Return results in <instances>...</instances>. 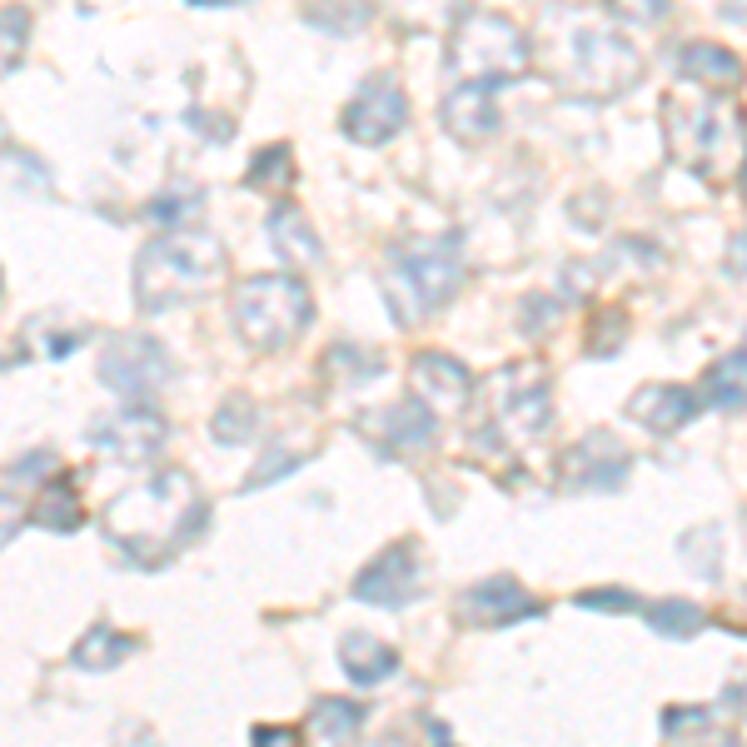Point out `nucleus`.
I'll list each match as a JSON object with an SVG mask.
<instances>
[{
  "label": "nucleus",
  "mask_w": 747,
  "mask_h": 747,
  "mask_svg": "<svg viewBox=\"0 0 747 747\" xmlns=\"http://www.w3.org/2000/svg\"><path fill=\"white\" fill-rule=\"evenodd\" d=\"M369 0H309L304 5V21L319 25V31H335V35H354L369 25Z\"/></svg>",
  "instance_id": "a878e982"
},
{
  "label": "nucleus",
  "mask_w": 747,
  "mask_h": 747,
  "mask_svg": "<svg viewBox=\"0 0 747 747\" xmlns=\"http://www.w3.org/2000/svg\"><path fill=\"white\" fill-rule=\"evenodd\" d=\"M643 80V55L633 50L618 31L603 25H578L568 35V66H564V86L584 100H618L629 95Z\"/></svg>",
  "instance_id": "423d86ee"
},
{
  "label": "nucleus",
  "mask_w": 747,
  "mask_h": 747,
  "mask_svg": "<svg viewBox=\"0 0 747 747\" xmlns=\"http://www.w3.org/2000/svg\"><path fill=\"white\" fill-rule=\"evenodd\" d=\"M603 5L623 25H658L668 15V0H603Z\"/></svg>",
  "instance_id": "2f4dec72"
},
{
  "label": "nucleus",
  "mask_w": 747,
  "mask_h": 747,
  "mask_svg": "<svg viewBox=\"0 0 747 747\" xmlns=\"http://www.w3.org/2000/svg\"><path fill=\"white\" fill-rule=\"evenodd\" d=\"M294 468H299V454H290V449H270V454L260 459V468L245 478V488H264V484H274V478L294 474Z\"/></svg>",
  "instance_id": "f704fd0d"
},
{
  "label": "nucleus",
  "mask_w": 747,
  "mask_h": 747,
  "mask_svg": "<svg viewBox=\"0 0 747 747\" xmlns=\"http://www.w3.org/2000/svg\"><path fill=\"white\" fill-rule=\"evenodd\" d=\"M165 439H170V423H165L155 409H145L140 399L90 429V444H95L105 459H115V464H150V459L165 449Z\"/></svg>",
  "instance_id": "9b49d317"
},
{
  "label": "nucleus",
  "mask_w": 747,
  "mask_h": 747,
  "mask_svg": "<svg viewBox=\"0 0 747 747\" xmlns=\"http://www.w3.org/2000/svg\"><path fill=\"white\" fill-rule=\"evenodd\" d=\"M55 474V454L50 449H31V454H21L11 464V474H5V488L15 484H35V478H50Z\"/></svg>",
  "instance_id": "473e14b6"
},
{
  "label": "nucleus",
  "mask_w": 747,
  "mask_h": 747,
  "mask_svg": "<svg viewBox=\"0 0 747 747\" xmlns=\"http://www.w3.org/2000/svg\"><path fill=\"white\" fill-rule=\"evenodd\" d=\"M290 737H299L294 727H254V743H290Z\"/></svg>",
  "instance_id": "4c0bfd02"
},
{
  "label": "nucleus",
  "mask_w": 747,
  "mask_h": 747,
  "mask_svg": "<svg viewBox=\"0 0 747 747\" xmlns=\"http://www.w3.org/2000/svg\"><path fill=\"white\" fill-rule=\"evenodd\" d=\"M359 727H364V703H349V698H319L309 713V733L319 743H349Z\"/></svg>",
  "instance_id": "393cba45"
},
{
  "label": "nucleus",
  "mask_w": 747,
  "mask_h": 747,
  "mask_svg": "<svg viewBox=\"0 0 747 747\" xmlns=\"http://www.w3.org/2000/svg\"><path fill=\"white\" fill-rule=\"evenodd\" d=\"M364 429L380 439L384 449H394V454H419V449L433 444V433H439V423H433V409L414 394V399L404 404H389V409L369 414Z\"/></svg>",
  "instance_id": "f3484780"
},
{
  "label": "nucleus",
  "mask_w": 747,
  "mask_h": 747,
  "mask_svg": "<svg viewBox=\"0 0 747 747\" xmlns=\"http://www.w3.org/2000/svg\"><path fill=\"white\" fill-rule=\"evenodd\" d=\"M100 529H105V539L115 543L131 564L160 568L205 529V503H200L195 478L184 474V468H160V474L145 478L140 488L120 494L115 503L100 513Z\"/></svg>",
  "instance_id": "f257e3e1"
},
{
  "label": "nucleus",
  "mask_w": 747,
  "mask_h": 747,
  "mask_svg": "<svg viewBox=\"0 0 747 747\" xmlns=\"http://www.w3.org/2000/svg\"><path fill=\"white\" fill-rule=\"evenodd\" d=\"M698 409H703V394H693L688 384H643L623 414L648 433H678L682 423H693Z\"/></svg>",
  "instance_id": "dca6fc26"
},
{
  "label": "nucleus",
  "mask_w": 747,
  "mask_h": 747,
  "mask_svg": "<svg viewBox=\"0 0 747 747\" xmlns=\"http://www.w3.org/2000/svg\"><path fill=\"white\" fill-rule=\"evenodd\" d=\"M329 369H344L349 380H359V374H374V369H384L374 354H359L354 344H339V349H329V359H325Z\"/></svg>",
  "instance_id": "e433bc0d"
},
{
  "label": "nucleus",
  "mask_w": 747,
  "mask_h": 747,
  "mask_svg": "<svg viewBox=\"0 0 747 747\" xmlns=\"http://www.w3.org/2000/svg\"><path fill=\"white\" fill-rule=\"evenodd\" d=\"M419 588H423V564L409 539L389 543V548L354 578V598L359 603H374V608H404L419 598Z\"/></svg>",
  "instance_id": "ddd939ff"
},
{
  "label": "nucleus",
  "mask_w": 747,
  "mask_h": 747,
  "mask_svg": "<svg viewBox=\"0 0 747 747\" xmlns=\"http://www.w3.org/2000/svg\"><path fill=\"white\" fill-rule=\"evenodd\" d=\"M733 270H743V274H747V235H737V239H733Z\"/></svg>",
  "instance_id": "ea45409f"
},
{
  "label": "nucleus",
  "mask_w": 747,
  "mask_h": 747,
  "mask_svg": "<svg viewBox=\"0 0 747 747\" xmlns=\"http://www.w3.org/2000/svg\"><path fill=\"white\" fill-rule=\"evenodd\" d=\"M225 274V245L210 229L174 225L140 249L135 260V304L145 315H165L174 304L210 294Z\"/></svg>",
  "instance_id": "f03ea898"
},
{
  "label": "nucleus",
  "mask_w": 747,
  "mask_h": 747,
  "mask_svg": "<svg viewBox=\"0 0 747 747\" xmlns=\"http://www.w3.org/2000/svg\"><path fill=\"white\" fill-rule=\"evenodd\" d=\"M174 380V359L150 335H115L100 349V384L120 399H150Z\"/></svg>",
  "instance_id": "1a4fd4ad"
},
{
  "label": "nucleus",
  "mask_w": 747,
  "mask_h": 747,
  "mask_svg": "<svg viewBox=\"0 0 747 747\" xmlns=\"http://www.w3.org/2000/svg\"><path fill=\"white\" fill-rule=\"evenodd\" d=\"M449 66L464 80H519L529 70V41L503 15H468L449 41Z\"/></svg>",
  "instance_id": "0eeeda50"
},
{
  "label": "nucleus",
  "mask_w": 747,
  "mask_h": 747,
  "mask_svg": "<svg viewBox=\"0 0 747 747\" xmlns=\"http://www.w3.org/2000/svg\"><path fill=\"white\" fill-rule=\"evenodd\" d=\"M25 35H31V15H25L21 5H5V70L21 66Z\"/></svg>",
  "instance_id": "c9c22d12"
},
{
  "label": "nucleus",
  "mask_w": 747,
  "mask_h": 747,
  "mask_svg": "<svg viewBox=\"0 0 747 747\" xmlns=\"http://www.w3.org/2000/svg\"><path fill=\"white\" fill-rule=\"evenodd\" d=\"M663 733H668L672 743H678L682 733H708V737H723V727L713 723V713H708V708H668V713H663Z\"/></svg>",
  "instance_id": "7c9ffc66"
},
{
  "label": "nucleus",
  "mask_w": 747,
  "mask_h": 747,
  "mask_svg": "<svg viewBox=\"0 0 747 747\" xmlns=\"http://www.w3.org/2000/svg\"><path fill=\"white\" fill-rule=\"evenodd\" d=\"M464 284V260H459L454 239H429V245H409L394 254L384 270V294L394 304V319L414 325V319L444 309Z\"/></svg>",
  "instance_id": "20e7f679"
},
{
  "label": "nucleus",
  "mask_w": 747,
  "mask_h": 747,
  "mask_svg": "<svg viewBox=\"0 0 747 747\" xmlns=\"http://www.w3.org/2000/svg\"><path fill=\"white\" fill-rule=\"evenodd\" d=\"M254 423H260V409H254L245 394H229L215 409L210 433H215V444H249V439H254Z\"/></svg>",
  "instance_id": "cd10ccee"
},
{
  "label": "nucleus",
  "mask_w": 747,
  "mask_h": 747,
  "mask_svg": "<svg viewBox=\"0 0 747 747\" xmlns=\"http://www.w3.org/2000/svg\"><path fill=\"white\" fill-rule=\"evenodd\" d=\"M140 648L135 638H125V633H115L110 623H95V629L86 633V638L70 648V663H76L80 672H105V668H120V663L131 658V653Z\"/></svg>",
  "instance_id": "4be33fe9"
},
{
  "label": "nucleus",
  "mask_w": 747,
  "mask_h": 747,
  "mask_svg": "<svg viewBox=\"0 0 747 747\" xmlns=\"http://www.w3.org/2000/svg\"><path fill=\"white\" fill-rule=\"evenodd\" d=\"M290 180H294L290 145H264V150L254 155V165H249V174H245L249 190H284Z\"/></svg>",
  "instance_id": "c85d7f7f"
},
{
  "label": "nucleus",
  "mask_w": 747,
  "mask_h": 747,
  "mask_svg": "<svg viewBox=\"0 0 747 747\" xmlns=\"http://www.w3.org/2000/svg\"><path fill=\"white\" fill-rule=\"evenodd\" d=\"M574 603L598 608V613H633V608H638V593H629V588H588V593H578Z\"/></svg>",
  "instance_id": "72a5a7b5"
},
{
  "label": "nucleus",
  "mask_w": 747,
  "mask_h": 747,
  "mask_svg": "<svg viewBox=\"0 0 747 747\" xmlns=\"http://www.w3.org/2000/svg\"><path fill=\"white\" fill-rule=\"evenodd\" d=\"M678 70L698 86H713V90H737L743 86V60H737L727 45L713 41H693L678 50Z\"/></svg>",
  "instance_id": "412c9836"
},
{
  "label": "nucleus",
  "mask_w": 747,
  "mask_h": 747,
  "mask_svg": "<svg viewBox=\"0 0 747 747\" xmlns=\"http://www.w3.org/2000/svg\"><path fill=\"white\" fill-rule=\"evenodd\" d=\"M623 478H629V449L603 429L584 433L564 454V488H578V494H593L598 488L603 494V488H618Z\"/></svg>",
  "instance_id": "4468645a"
},
{
  "label": "nucleus",
  "mask_w": 747,
  "mask_h": 747,
  "mask_svg": "<svg viewBox=\"0 0 747 747\" xmlns=\"http://www.w3.org/2000/svg\"><path fill=\"white\" fill-rule=\"evenodd\" d=\"M200 205H205V195H200L195 184L190 190H174V195H160V200H150L145 205V215L150 219H160V225H195V215H200Z\"/></svg>",
  "instance_id": "c756f323"
},
{
  "label": "nucleus",
  "mask_w": 747,
  "mask_h": 747,
  "mask_svg": "<svg viewBox=\"0 0 747 747\" xmlns=\"http://www.w3.org/2000/svg\"><path fill=\"white\" fill-rule=\"evenodd\" d=\"M488 423L509 444H529L548 429V374H543V364H509L488 384Z\"/></svg>",
  "instance_id": "6e6552de"
},
{
  "label": "nucleus",
  "mask_w": 747,
  "mask_h": 747,
  "mask_svg": "<svg viewBox=\"0 0 747 747\" xmlns=\"http://www.w3.org/2000/svg\"><path fill=\"white\" fill-rule=\"evenodd\" d=\"M235 325L245 335V344L254 349H284L309 329L315 304L294 274H254L235 290Z\"/></svg>",
  "instance_id": "39448f33"
},
{
  "label": "nucleus",
  "mask_w": 747,
  "mask_h": 747,
  "mask_svg": "<svg viewBox=\"0 0 747 747\" xmlns=\"http://www.w3.org/2000/svg\"><path fill=\"white\" fill-rule=\"evenodd\" d=\"M339 663H344L349 682H359V688L389 682L394 672H399V653H394L389 643H380L374 633H344V643H339Z\"/></svg>",
  "instance_id": "aec40b11"
},
{
  "label": "nucleus",
  "mask_w": 747,
  "mask_h": 747,
  "mask_svg": "<svg viewBox=\"0 0 747 747\" xmlns=\"http://www.w3.org/2000/svg\"><path fill=\"white\" fill-rule=\"evenodd\" d=\"M727 708L747 717V682H733V688H727Z\"/></svg>",
  "instance_id": "58836bf2"
},
{
  "label": "nucleus",
  "mask_w": 747,
  "mask_h": 747,
  "mask_svg": "<svg viewBox=\"0 0 747 747\" xmlns=\"http://www.w3.org/2000/svg\"><path fill=\"white\" fill-rule=\"evenodd\" d=\"M31 523L35 529H50V533H76L86 523V509H80V498L70 484H45L41 498H35L31 509Z\"/></svg>",
  "instance_id": "b1692460"
},
{
  "label": "nucleus",
  "mask_w": 747,
  "mask_h": 747,
  "mask_svg": "<svg viewBox=\"0 0 747 747\" xmlns=\"http://www.w3.org/2000/svg\"><path fill=\"white\" fill-rule=\"evenodd\" d=\"M190 5H245V0H190Z\"/></svg>",
  "instance_id": "a19ab883"
},
{
  "label": "nucleus",
  "mask_w": 747,
  "mask_h": 747,
  "mask_svg": "<svg viewBox=\"0 0 747 747\" xmlns=\"http://www.w3.org/2000/svg\"><path fill=\"white\" fill-rule=\"evenodd\" d=\"M414 394L429 404L433 414H454L474 399V374L449 354H419L414 359Z\"/></svg>",
  "instance_id": "a211bd4d"
},
{
  "label": "nucleus",
  "mask_w": 747,
  "mask_h": 747,
  "mask_svg": "<svg viewBox=\"0 0 747 747\" xmlns=\"http://www.w3.org/2000/svg\"><path fill=\"white\" fill-rule=\"evenodd\" d=\"M703 404H713V409H737V404H747V349H733V354H723L713 369L703 374Z\"/></svg>",
  "instance_id": "5701e85b"
},
{
  "label": "nucleus",
  "mask_w": 747,
  "mask_h": 747,
  "mask_svg": "<svg viewBox=\"0 0 747 747\" xmlns=\"http://www.w3.org/2000/svg\"><path fill=\"white\" fill-rule=\"evenodd\" d=\"M663 131L668 145L682 165L703 180H727L743 160V115L723 105V100H668V115H663Z\"/></svg>",
  "instance_id": "7ed1b4c3"
},
{
  "label": "nucleus",
  "mask_w": 747,
  "mask_h": 747,
  "mask_svg": "<svg viewBox=\"0 0 747 747\" xmlns=\"http://www.w3.org/2000/svg\"><path fill=\"white\" fill-rule=\"evenodd\" d=\"M444 131L464 145H484L498 135V105H494V80H464L459 90L444 95Z\"/></svg>",
  "instance_id": "2eb2a0df"
},
{
  "label": "nucleus",
  "mask_w": 747,
  "mask_h": 747,
  "mask_svg": "<svg viewBox=\"0 0 747 747\" xmlns=\"http://www.w3.org/2000/svg\"><path fill=\"white\" fill-rule=\"evenodd\" d=\"M454 618L464 629H513L523 618H543V603L519 578H484L454 598Z\"/></svg>",
  "instance_id": "f8f14e48"
},
{
  "label": "nucleus",
  "mask_w": 747,
  "mask_h": 747,
  "mask_svg": "<svg viewBox=\"0 0 747 747\" xmlns=\"http://www.w3.org/2000/svg\"><path fill=\"white\" fill-rule=\"evenodd\" d=\"M404 120H409V95L399 90V80L374 76V80H364V86L354 90V100L344 105L339 131L354 145H384L404 131Z\"/></svg>",
  "instance_id": "9d476101"
},
{
  "label": "nucleus",
  "mask_w": 747,
  "mask_h": 747,
  "mask_svg": "<svg viewBox=\"0 0 747 747\" xmlns=\"http://www.w3.org/2000/svg\"><path fill=\"white\" fill-rule=\"evenodd\" d=\"M270 245L284 264H299V270H315L325 260V245H319L315 225L299 215L294 205H274L270 210Z\"/></svg>",
  "instance_id": "6ab92c4d"
},
{
  "label": "nucleus",
  "mask_w": 747,
  "mask_h": 747,
  "mask_svg": "<svg viewBox=\"0 0 747 747\" xmlns=\"http://www.w3.org/2000/svg\"><path fill=\"white\" fill-rule=\"evenodd\" d=\"M703 623H708V613L698 603H688V598H663V603L648 608V629L658 633V638H693Z\"/></svg>",
  "instance_id": "bb28decb"
},
{
  "label": "nucleus",
  "mask_w": 747,
  "mask_h": 747,
  "mask_svg": "<svg viewBox=\"0 0 747 747\" xmlns=\"http://www.w3.org/2000/svg\"><path fill=\"white\" fill-rule=\"evenodd\" d=\"M743 200H747V165H743Z\"/></svg>",
  "instance_id": "79ce46f5"
}]
</instances>
